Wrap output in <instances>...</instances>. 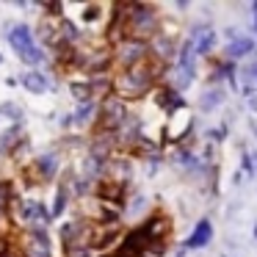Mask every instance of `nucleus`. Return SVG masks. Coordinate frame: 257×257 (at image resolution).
<instances>
[{
	"label": "nucleus",
	"mask_w": 257,
	"mask_h": 257,
	"mask_svg": "<svg viewBox=\"0 0 257 257\" xmlns=\"http://www.w3.org/2000/svg\"><path fill=\"white\" fill-rule=\"evenodd\" d=\"M161 34V14L150 3H127V36L150 42Z\"/></svg>",
	"instance_id": "nucleus-1"
},
{
	"label": "nucleus",
	"mask_w": 257,
	"mask_h": 257,
	"mask_svg": "<svg viewBox=\"0 0 257 257\" xmlns=\"http://www.w3.org/2000/svg\"><path fill=\"white\" fill-rule=\"evenodd\" d=\"M6 39H9L12 50L20 56V61H23L25 67H39V64H45L47 53L36 45L31 25L17 23V25H12V28H6Z\"/></svg>",
	"instance_id": "nucleus-2"
},
{
	"label": "nucleus",
	"mask_w": 257,
	"mask_h": 257,
	"mask_svg": "<svg viewBox=\"0 0 257 257\" xmlns=\"http://www.w3.org/2000/svg\"><path fill=\"white\" fill-rule=\"evenodd\" d=\"M111 58H113V72L147 64L150 61V42H141V39L127 36V39H122L119 45L111 47Z\"/></svg>",
	"instance_id": "nucleus-3"
},
{
	"label": "nucleus",
	"mask_w": 257,
	"mask_h": 257,
	"mask_svg": "<svg viewBox=\"0 0 257 257\" xmlns=\"http://www.w3.org/2000/svg\"><path fill=\"white\" fill-rule=\"evenodd\" d=\"M127 102H122L119 97L108 94L105 100H100V111H97L94 133H116L122 127V122L127 119Z\"/></svg>",
	"instance_id": "nucleus-4"
},
{
	"label": "nucleus",
	"mask_w": 257,
	"mask_h": 257,
	"mask_svg": "<svg viewBox=\"0 0 257 257\" xmlns=\"http://www.w3.org/2000/svg\"><path fill=\"white\" fill-rule=\"evenodd\" d=\"M188 42L194 45L196 58H210L218 47V34L210 23H194L188 28Z\"/></svg>",
	"instance_id": "nucleus-5"
},
{
	"label": "nucleus",
	"mask_w": 257,
	"mask_h": 257,
	"mask_svg": "<svg viewBox=\"0 0 257 257\" xmlns=\"http://www.w3.org/2000/svg\"><path fill=\"white\" fill-rule=\"evenodd\" d=\"M89 232H91V221L89 218H69L61 224V243L64 251L75 249V246H89Z\"/></svg>",
	"instance_id": "nucleus-6"
},
{
	"label": "nucleus",
	"mask_w": 257,
	"mask_h": 257,
	"mask_svg": "<svg viewBox=\"0 0 257 257\" xmlns=\"http://www.w3.org/2000/svg\"><path fill=\"white\" fill-rule=\"evenodd\" d=\"M122 224H97L91 221V232H89V246L94 251H108L113 243L122 240Z\"/></svg>",
	"instance_id": "nucleus-7"
},
{
	"label": "nucleus",
	"mask_w": 257,
	"mask_h": 257,
	"mask_svg": "<svg viewBox=\"0 0 257 257\" xmlns=\"http://www.w3.org/2000/svg\"><path fill=\"white\" fill-rule=\"evenodd\" d=\"M58 169H61V161H58V152H42V155L34 158V163L28 166V174L31 177H36L39 183H47V180H53L58 174Z\"/></svg>",
	"instance_id": "nucleus-8"
},
{
	"label": "nucleus",
	"mask_w": 257,
	"mask_h": 257,
	"mask_svg": "<svg viewBox=\"0 0 257 257\" xmlns=\"http://www.w3.org/2000/svg\"><path fill=\"white\" fill-rule=\"evenodd\" d=\"M177 42H174V36H169V34H158L155 39H150V58L152 61H161V64H166V67H172L174 64V58H177Z\"/></svg>",
	"instance_id": "nucleus-9"
},
{
	"label": "nucleus",
	"mask_w": 257,
	"mask_h": 257,
	"mask_svg": "<svg viewBox=\"0 0 257 257\" xmlns=\"http://www.w3.org/2000/svg\"><path fill=\"white\" fill-rule=\"evenodd\" d=\"M139 227L144 229V235L150 240H169V235H172V221H169V216L161 213V210L150 213Z\"/></svg>",
	"instance_id": "nucleus-10"
},
{
	"label": "nucleus",
	"mask_w": 257,
	"mask_h": 257,
	"mask_svg": "<svg viewBox=\"0 0 257 257\" xmlns=\"http://www.w3.org/2000/svg\"><path fill=\"white\" fill-rule=\"evenodd\" d=\"M254 50H257V42L251 39L249 34H240V36H235L232 42L224 45V58L232 61V64H238V61H243V58L254 56Z\"/></svg>",
	"instance_id": "nucleus-11"
},
{
	"label": "nucleus",
	"mask_w": 257,
	"mask_h": 257,
	"mask_svg": "<svg viewBox=\"0 0 257 257\" xmlns=\"http://www.w3.org/2000/svg\"><path fill=\"white\" fill-rule=\"evenodd\" d=\"M210 240H213V221H210V218H199V221L194 224V229L188 232V238L183 240V249L185 251L205 249Z\"/></svg>",
	"instance_id": "nucleus-12"
},
{
	"label": "nucleus",
	"mask_w": 257,
	"mask_h": 257,
	"mask_svg": "<svg viewBox=\"0 0 257 257\" xmlns=\"http://www.w3.org/2000/svg\"><path fill=\"white\" fill-rule=\"evenodd\" d=\"M152 94H155V102H158V105H161L166 113H177V111H183V108H185L183 94H180L177 89H172L169 83H161L155 91H152Z\"/></svg>",
	"instance_id": "nucleus-13"
},
{
	"label": "nucleus",
	"mask_w": 257,
	"mask_h": 257,
	"mask_svg": "<svg viewBox=\"0 0 257 257\" xmlns=\"http://www.w3.org/2000/svg\"><path fill=\"white\" fill-rule=\"evenodd\" d=\"M20 86H23V89H28L31 94H45V91H53L47 75L39 72V69H28V72L20 75Z\"/></svg>",
	"instance_id": "nucleus-14"
},
{
	"label": "nucleus",
	"mask_w": 257,
	"mask_h": 257,
	"mask_svg": "<svg viewBox=\"0 0 257 257\" xmlns=\"http://www.w3.org/2000/svg\"><path fill=\"white\" fill-rule=\"evenodd\" d=\"M224 100H227V91H224L221 86H207L199 94V111L210 113V111H216V108H221Z\"/></svg>",
	"instance_id": "nucleus-15"
},
{
	"label": "nucleus",
	"mask_w": 257,
	"mask_h": 257,
	"mask_svg": "<svg viewBox=\"0 0 257 257\" xmlns=\"http://www.w3.org/2000/svg\"><path fill=\"white\" fill-rule=\"evenodd\" d=\"M97 111H100V100H89V102H80L78 111L72 113V122L86 127V124L97 122Z\"/></svg>",
	"instance_id": "nucleus-16"
},
{
	"label": "nucleus",
	"mask_w": 257,
	"mask_h": 257,
	"mask_svg": "<svg viewBox=\"0 0 257 257\" xmlns=\"http://www.w3.org/2000/svg\"><path fill=\"white\" fill-rule=\"evenodd\" d=\"M69 91H72V97L78 100V105H80V102H89V100H94V94H91V86H89V80H69Z\"/></svg>",
	"instance_id": "nucleus-17"
},
{
	"label": "nucleus",
	"mask_w": 257,
	"mask_h": 257,
	"mask_svg": "<svg viewBox=\"0 0 257 257\" xmlns=\"http://www.w3.org/2000/svg\"><path fill=\"white\" fill-rule=\"evenodd\" d=\"M72 196V188H69L67 183H61L58 185V191H56V205H53V218H58V216H64V210H67V199Z\"/></svg>",
	"instance_id": "nucleus-18"
},
{
	"label": "nucleus",
	"mask_w": 257,
	"mask_h": 257,
	"mask_svg": "<svg viewBox=\"0 0 257 257\" xmlns=\"http://www.w3.org/2000/svg\"><path fill=\"white\" fill-rule=\"evenodd\" d=\"M14 199H17V194H14L12 180H0V210L6 213L9 207L14 205Z\"/></svg>",
	"instance_id": "nucleus-19"
},
{
	"label": "nucleus",
	"mask_w": 257,
	"mask_h": 257,
	"mask_svg": "<svg viewBox=\"0 0 257 257\" xmlns=\"http://www.w3.org/2000/svg\"><path fill=\"white\" fill-rule=\"evenodd\" d=\"M0 116H6V119H12L14 124H20L23 122V108L17 105V102H3V105H0Z\"/></svg>",
	"instance_id": "nucleus-20"
},
{
	"label": "nucleus",
	"mask_w": 257,
	"mask_h": 257,
	"mask_svg": "<svg viewBox=\"0 0 257 257\" xmlns=\"http://www.w3.org/2000/svg\"><path fill=\"white\" fill-rule=\"evenodd\" d=\"M240 166H243L246 180H254L257 177V166H254V158H251L249 150H240Z\"/></svg>",
	"instance_id": "nucleus-21"
},
{
	"label": "nucleus",
	"mask_w": 257,
	"mask_h": 257,
	"mask_svg": "<svg viewBox=\"0 0 257 257\" xmlns=\"http://www.w3.org/2000/svg\"><path fill=\"white\" fill-rule=\"evenodd\" d=\"M14 235L12 232H0V257H9L14 251Z\"/></svg>",
	"instance_id": "nucleus-22"
},
{
	"label": "nucleus",
	"mask_w": 257,
	"mask_h": 257,
	"mask_svg": "<svg viewBox=\"0 0 257 257\" xmlns=\"http://www.w3.org/2000/svg\"><path fill=\"white\" fill-rule=\"evenodd\" d=\"M67 257H94V249L91 246H75L67 251Z\"/></svg>",
	"instance_id": "nucleus-23"
},
{
	"label": "nucleus",
	"mask_w": 257,
	"mask_h": 257,
	"mask_svg": "<svg viewBox=\"0 0 257 257\" xmlns=\"http://www.w3.org/2000/svg\"><path fill=\"white\" fill-rule=\"evenodd\" d=\"M100 17V6H86L83 9V23H94Z\"/></svg>",
	"instance_id": "nucleus-24"
},
{
	"label": "nucleus",
	"mask_w": 257,
	"mask_h": 257,
	"mask_svg": "<svg viewBox=\"0 0 257 257\" xmlns=\"http://www.w3.org/2000/svg\"><path fill=\"white\" fill-rule=\"evenodd\" d=\"M232 185H235V188H240V185H243V174H240V172L232 174Z\"/></svg>",
	"instance_id": "nucleus-25"
},
{
	"label": "nucleus",
	"mask_w": 257,
	"mask_h": 257,
	"mask_svg": "<svg viewBox=\"0 0 257 257\" xmlns=\"http://www.w3.org/2000/svg\"><path fill=\"white\" fill-rule=\"evenodd\" d=\"M185 254H188V251H185V249H183V246H180V249H177V251H174V257H185Z\"/></svg>",
	"instance_id": "nucleus-26"
},
{
	"label": "nucleus",
	"mask_w": 257,
	"mask_h": 257,
	"mask_svg": "<svg viewBox=\"0 0 257 257\" xmlns=\"http://www.w3.org/2000/svg\"><path fill=\"white\" fill-rule=\"evenodd\" d=\"M251 235H254V240H257V221H254V227H251Z\"/></svg>",
	"instance_id": "nucleus-27"
},
{
	"label": "nucleus",
	"mask_w": 257,
	"mask_h": 257,
	"mask_svg": "<svg viewBox=\"0 0 257 257\" xmlns=\"http://www.w3.org/2000/svg\"><path fill=\"white\" fill-rule=\"evenodd\" d=\"M0 64H3V56H0Z\"/></svg>",
	"instance_id": "nucleus-28"
},
{
	"label": "nucleus",
	"mask_w": 257,
	"mask_h": 257,
	"mask_svg": "<svg viewBox=\"0 0 257 257\" xmlns=\"http://www.w3.org/2000/svg\"><path fill=\"white\" fill-rule=\"evenodd\" d=\"M221 257H227V254H221Z\"/></svg>",
	"instance_id": "nucleus-29"
}]
</instances>
